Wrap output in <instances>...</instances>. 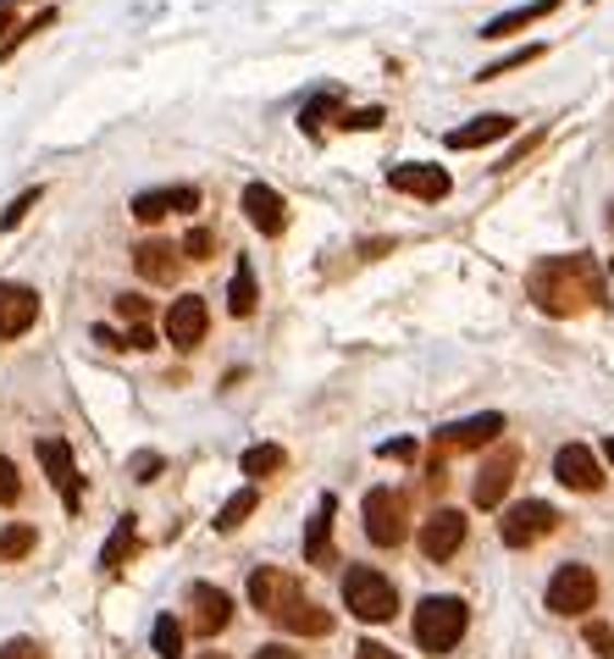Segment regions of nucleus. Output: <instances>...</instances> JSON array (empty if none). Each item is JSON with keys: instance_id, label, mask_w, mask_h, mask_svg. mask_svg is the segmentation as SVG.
<instances>
[{"instance_id": "1", "label": "nucleus", "mask_w": 614, "mask_h": 659, "mask_svg": "<svg viewBox=\"0 0 614 659\" xmlns=\"http://www.w3.org/2000/svg\"><path fill=\"white\" fill-rule=\"evenodd\" d=\"M526 294L543 316H581L592 305H603V278L587 256H548L526 278Z\"/></svg>"}, {"instance_id": "2", "label": "nucleus", "mask_w": 614, "mask_h": 659, "mask_svg": "<svg viewBox=\"0 0 614 659\" xmlns=\"http://www.w3.org/2000/svg\"><path fill=\"white\" fill-rule=\"evenodd\" d=\"M465 626H471L465 599L432 593V599H421V610H415V648H421V654H454V648L465 643Z\"/></svg>"}, {"instance_id": "3", "label": "nucleus", "mask_w": 614, "mask_h": 659, "mask_svg": "<svg viewBox=\"0 0 614 659\" xmlns=\"http://www.w3.org/2000/svg\"><path fill=\"white\" fill-rule=\"evenodd\" d=\"M343 604H349V615L355 621H393V610H399V588L388 582V576L377 570V565H349V576H343Z\"/></svg>"}, {"instance_id": "4", "label": "nucleus", "mask_w": 614, "mask_h": 659, "mask_svg": "<svg viewBox=\"0 0 614 659\" xmlns=\"http://www.w3.org/2000/svg\"><path fill=\"white\" fill-rule=\"evenodd\" d=\"M361 521H366V538L377 549H399L410 538V505H404V493L393 487H371L366 499H361Z\"/></svg>"}, {"instance_id": "5", "label": "nucleus", "mask_w": 614, "mask_h": 659, "mask_svg": "<svg viewBox=\"0 0 614 659\" xmlns=\"http://www.w3.org/2000/svg\"><path fill=\"white\" fill-rule=\"evenodd\" d=\"M548 610L554 615H587V610H598V570L592 565H581V560H565L554 576H548Z\"/></svg>"}, {"instance_id": "6", "label": "nucleus", "mask_w": 614, "mask_h": 659, "mask_svg": "<svg viewBox=\"0 0 614 659\" xmlns=\"http://www.w3.org/2000/svg\"><path fill=\"white\" fill-rule=\"evenodd\" d=\"M554 527H559V510H554L548 499H520V505L504 510L498 538H504V549H538Z\"/></svg>"}, {"instance_id": "7", "label": "nucleus", "mask_w": 614, "mask_h": 659, "mask_svg": "<svg viewBox=\"0 0 614 659\" xmlns=\"http://www.w3.org/2000/svg\"><path fill=\"white\" fill-rule=\"evenodd\" d=\"M504 438V416L487 410V416H465V422H449L432 433V460L444 455H460V449H482V444H498Z\"/></svg>"}, {"instance_id": "8", "label": "nucleus", "mask_w": 614, "mask_h": 659, "mask_svg": "<svg viewBox=\"0 0 614 659\" xmlns=\"http://www.w3.org/2000/svg\"><path fill=\"white\" fill-rule=\"evenodd\" d=\"M465 532H471V521L444 505V510H432V516L421 521V538H415V543H421V554H426L432 565H444V560H454V554L465 549Z\"/></svg>"}, {"instance_id": "9", "label": "nucleus", "mask_w": 614, "mask_h": 659, "mask_svg": "<svg viewBox=\"0 0 614 659\" xmlns=\"http://www.w3.org/2000/svg\"><path fill=\"white\" fill-rule=\"evenodd\" d=\"M515 471H520V449H515V444H504V449H493V460H482V471H476V482H471L476 510H498V505H504Z\"/></svg>"}, {"instance_id": "10", "label": "nucleus", "mask_w": 614, "mask_h": 659, "mask_svg": "<svg viewBox=\"0 0 614 659\" xmlns=\"http://www.w3.org/2000/svg\"><path fill=\"white\" fill-rule=\"evenodd\" d=\"M39 466H45L50 487L61 493V505H67V510H78V505H83V476H78L72 444H67V438H39Z\"/></svg>"}, {"instance_id": "11", "label": "nucleus", "mask_w": 614, "mask_h": 659, "mask_svg": "<svg viewBox=\"0 0 614 659\" xmlns=\"http://www.w3.org/2000/svg\"><path fill=\"white\" fill-rule=\"evenodd\" d=\"M205 327H211V310H205V299L200 294H184V299H172V310H166V344L172 350H200L205 344Z\"/></svg>"}, {"instance_id": "12", "label": "nucleus", "mask_w": 614, "mask_h": 659, "mask_svg": "<svg viewBox=\"0 0 614 659\" xmlns=\"http://www.w3.org/2000/svg\"><path fill=\"white\" fill-rule=\"evenodd\" d=\"M294 599H299V582H294L288 570H278V565H255V570H249V604H255L260 615L278 621Z\"/></svg>"}, {"instance_id": "13", "label": "nucleus", "mask_w": 614, "mask_h": 659, "mask_svg": "<svg viewBox=\"0 0 614 659\" xmlns=\"http://www.w3.org/2000/svg\"><path fill=\"white\" fill-rule=\"evenodd\" d=\"M554 482L570 487V493H598V487H603V466H598V455H592L587 444H559V455H554Z\"/></svg>"}, {"instance_id": "14", "label": "nucleus", "mask_w": 614, "mask_h": 659, "mask_svg": "<svg viewBox=\"0 0 614 659\" xmlns=\"http://www.w3.org/2000/svg\"><path fill=\"white\" fill-rule=\"evenodd\" d=\"M34 321H39V294L28 283H0V344L23 339Z\"/></svg>"}, {"instance_id": "15", "label": "nucleus", "mask_w": 614, "mask_h": 659, "mask_svg": "<svg viewBox=\"0 0 614 659\" xmlns=\"http://www.w3.org/2000/svg\"><path fill=\"white\" fill-rule=\"evenodd\" d=\"M184 211H200V189H189V184L133 195V216L139 222H166V216H184Z\"/></svg>"}, {"instance_id": "16", "label": "nucleus", "mask_w": 614, "mask_h": 659, "mask_svg": "<svg viewBox=\"0 0 614 659\" xmlns=\"http://www.w3.org/2000/svg\"><path fill=\"white\" fill-rule=\"evenodd\" d=\"M388 189H393V195H415V200H444L454 184H449L444 167H426V161H404V167L388 173Z\"/></svg>"}, {"instance_id": "17", "label": "nucleus", "mask_w": 614, "mask_h": 659, "mask_svg": "<svg viewBox=\"0 0 614 659\" xmlns=\"http://www.w3.org/2000/svg\"><path fill=\"white\" fill-rule=\"evenodd\" d=\"M244 216H249V227H260L267 238H278V233L288 227V200H283L272 184H249V189H244Z\"/></svg>"}, {"instance_id": "18", "label": "nucleus", "mask_w": 614, "mask_h": 659, "mask_svg": "<svg viewBox=\"0 0 614 659\" xmlns=\"http://www.w3.org/2000/svg\"><path fill=\"white\" fill-rule=\"evenodd\" d=\"M189 610H194V632H200V637H216V632L233 626V599H227L222 588H211V582H194V588H189Z\"/></svg>"}, {"instance_id": "19", "label": "nucleus", "mask_w": 614, "mask_h": 659, "mask_svg": "<svg viewBox=\"0 0 614 659\" xmlns=\"http://www.w3.org/2000/svg\"><path fill=\"white\" fill-rule=\"evenodd\" d=\"M133 267H139L144 283H178V272H184V250H172L166 238H144L139 250H133Z\"/></svg>"}, {"instance_id": "20", "label": "nucleus", "mask_w": 614, "mask_h": 659, "mask_svg": "<svg viewBox=\"0 0 614 659\" xmlns=\"http://www.w3.org/2000/svg\"><path fill=\"white\" fill-rule=\"evenodd\" d=\"M559 7H565V0H526V7H509V12H498V17L482 23V39H509V34H520V28L543 23V17L559 12Z\"/></svg>"}, {"instance_id": "21", "label": "nucleus", "mask_w": 614, "mask_h": 659, "mask_svg": "<svg viewBox=\"0 0 614 659\" xmlns=\"http://www.w3.org/2000/svg\"><path fill=\"white\" fill-rule=\"evenodd\" d=\"M515 133V117L504 111H487V117H471L465 128H449V150H482L493 139H509Z\"/></svg>"}, {"instance_id": "22", "label": "nucleus", "mask_w": 614, "mask_h": 659, "mask_svg": "<svg viewBox=\"0 0 614 659\" xmlns=\"http://www.w3.org/2000/svg\"><path fill=\"white\" fill-rule=\"evenodd\" d=\"M332 516H338V499L321 493V505H316V516L305 527V560L310 565H332Z\"/></svg>"}, {"instance_id": "23", "label": "nucleus", "mask_w": 614, "mask_h": 659, "mask_svg": "<svg viewBox=\"0 0 614 659\" xmlns=\"http://www.w3.org/2000/svg\"><path fill=\"white\" fill-rule=\"evenodd\" d=\"M278 626H283V632H294V637H327V632H332V610H321L316 599H305V593H299V599L278 615Z\"/></svg>"}, {"instance_id": "24", "label": "nucleus", "mask_w": 614, "mask_h": 659, "mask_svg": "<svg viewBox=\"0 0 614 659\" xmlns=\"http://www.w3.org/2000/svg\"><path fill=\"white\" fill-rule=\"evenodd\" d=\"M255 305H260V289H255V267L238 256V267H233V283H227V310L244 321V316H255Z\"/></svg>"}, {"instance_id": "25", "label": "nucleus", "mask_w": 614, "mask_h": 659, "mask_svg": "<svg viewBox=\"0 0 614 659\" xmlns=\"http://www.w3.org/2000/svg\"><path fill=\"white\" fill-rule=\"evenodd\" d=\"M283 466H288L283 444H249V449H244V460H238V471H244V476H255V482H260V476H278Z\"/></svg>"}, {"instance_id": "26", "label": "nucleus", "mask_w": 614, "mask_h": 659, "mask_svg": "<svg viewBox=\"0 0 614 659\" xmlns=\"http://www.w3.org/2000/svg\"><path fill=\"white\" fill-rule=\"evenodd\" d=\"M255 505H260V493H255V487H238L233 499L216 510V532H238V527L255 516Z\"/></svg>"}, {"instance_id": "27", "label": "nucleus", "mask_w": 614, "mask_h": 659, "mask_svg": "<svg viewBox=\"0 0 614 659\" xmlns=\"http://www.w3.org/2000/svg\"><path fill=\"white\" fill-rule=\"evenodd\" d=\"M133 549H139V527H133V516H122V521H117V532H111V538H106V549H101V565H106V570H117Z\"/></svg>"}, {"instance_id": "28", "label": "nucleus", "mask_w": 614, "mask_h": 659, "mask_svg": "<svg viewBox=\"0 0 614 659\" xmlns=\"http://www.w3.org/2000/svg\"><path fill=\"white\" fill-rule=\"evenodd\" d=\"M34 543H39V532H34L28 521H17V527H7V532H0V565H12V560H23V554H34Z\"/></svg>"}, {"instance_id": "29", "label": "nucleus", "mask_w": 614, "mask_h": 659, "mask_svg": "<svg viewBox=\"0 0 614 659\" xmlns=\"http://www.w3.org/2000/svg\"><path fill=\"white\" fill-rule=\"evenodd\" d=\"M150 637H155V654H161V659H178V654H184V626H178V615H161Z\"/></svg>"}, {"instance_id": "30", "label": "nucleus", "mask_w": 614, "mask_h": 659, "mask_svg": "<svg viewBox=\"0 0 614 659\" xmlns=\"http://www.w3.org/2000/svg\"><path fill=\"white\" fill-rule=\"evenodd\" d=\"M17 499H23V476H17L12 455H0V510H12Z\"/></svg>"}, {"instance_id": "31", "label": "nucleus", "mask_w": 614, "mask_h": 659, "mask_svg": "<svg viewBox=\"0 0 614 659\" xmlns=\"http://www.w3.org/2000/svg\"><path fill=\"white\" fill-rule=\"evenodd\" d=\"M543 56V45H526V50H515V56H504V61H493V67H482L476 78L487 84V78H504V72H515V67H526V61H538Z\"/></svg>"}, {"instance_id": "32", "label": "nucleus", "mask_w": 614, "mask_h": 659, "mask_svg": "<svg viewBox=\"0 0 614 659\" xmlns=\"http://www.w3.org/2000/svg\"><path fill=\"white\" fill-rule=\"evenodd\" d=\"M39 200H45V189H23V195H17V200L7 205V216H0V227L12 233V227H17V222H23V216H28L34 205H39Z\"/></svg>"}, {"instance_id": "33", "label": "nucleus", "mask_w": 614, "mask_h": 659, "mask_svg": "<svg viewBox=\"0 0 614 659\" xmlns=\"http://www.w3.org/2000/svg\"><path fill=\"white\" fill-rule=\"evenodd\" d=\"M211 250H216V233H211V227H189L184 256H189V261H211Z\"/></svg>"}, {"instance_id": "34", "label": "nucleus", "mask_w": 614, "mask_h": 659, "mask_svg": "<svg viewBox=\"0 0 614 659\" xmlns=\"http://www.w3.org/2000/svg\"><path fill=\"white\" fill-rule=\"evenodd\" d=\"M587 648L598 659H614V626L609 621H587Z\"/></svg>"}, {"instance_id": "35", "label": "nucleus", "mask_w": 614, "mask_h": 659, "mask_svg": "<svg viewBox=\"0 0 614 659\" xmlns=\"http://www.w3.org/2000/svg\"><path fill=\"white\" fill-rule=\"evenodd\" d=\"M332 106H338V95H316V101L299 111V128H310V133H316V128H321V117H327Z\"/></svg>"}, {"instance_id": "36", "label": "nucleus", "mask_w": 614, "mask_h": 659, "mask_svg": "<svg viewBox=\"0 0 614 659\" xmlns=\"http://www.w3.org/2000/svg\"><path fill=\"white\" fill-rule=\"evenodd\" d=\"M117 316H122V321H144V316H150V299H144V294H117Z\"/></svg>"}, {"instance_id": "37", "label": "nucleus", "mask_w": 614, "mask_h": 659, "mask_svg": "<svg viewBox=\"0 0 614 659\" xmlns=\"http://www.w3.org/2000/svg\"><path fill=\"white\" fill-rule=\"evenodd\" d=\"M343 128L371 133V128H382V111H377V106H366V111H343Z\"/></svg>"}, {"instance_id": "38", "label": "nucleus", "mask_w": 614, "mask_h": 659, "mask_svg": "<svg viewBox=\"0 0 614 659\" xmlns=\"http://www.w3.org/2000/svg\"><path fill=\"white\" fill-rule=\"evenodd\" d=\"M122 350H155L150 321H133V327H128V333H122Z\"/></svg>"}, {"instance_id": "39", "label": "nucleus", "mask_w": 614, "mask_h": 659, "mask_svg": "<svg viewBox=\"0 0 614 659\" xmlns=\"http://www.w3.org/2000/svg\"><path fill=\"white\" fill-rule=\"evenodd\" d=\"M0 659H45V648H39V643H28V637H12L7 648H0Z\"/></svg>"}, {"instance_id": "40", "label": "nucleus", "mask_w": 614, "mask_h": 659, "mask_svg": "<svg viewBox=\"0 0 614 659\" xmlns=\"http://www.w3.org/2000/svg\"><path fill=\"white\" fill-rule=\"evenodd\" d=\"M355 659H404V654H393L388 643H377V637H366V643L355 648Z\"/></svg>"}, {"instance_id": "41", "label": "nucleus", "mask_w": 614, "mask_h": 659, "mask_svg": "<svg viewBox=\"0 0 614 659\" xmlns=\"http://www.w3.org/2000/svg\"><path fill=\"white\" fill-rule=\"evenodd\" d=\"M377 455H382V460H415V444H410V438H393V444H382Z\"/></svg>"}, {"instance_id": "42", "label": "nucleus", "mask_w": 614, "mask_h": 659, "mask_svg": "<svg viewBox=\"0 0 614 659\" xmlns=\"http://www.w3.org/2000/svg\"><path fill=\"white\" fill-rule=\"evenodd\" d=\"M155 471H161V455H139L133 460V482H155Z\"/></svg>"}, {"instance_id": "43", "label": "nucleus", "mask_w": 614, "mask_h": 659, "mask_svg": "<svg viewBox=\"0 0 614 659\" xmlns=\"http://www.w3.org/2000/svg\"><path fill=\"white\" fill-rule=\"evenodd\" d=\"M249 659H299V654H294L288 643H267V648H255Z\"/></svg>"}, {"instance_id": "44", "label": "nucleus", "mask_w": 614, "mask_h": 659, "mask_svg": "<svg viewBox=\"0 0 614 659\" xmlns=\"http://www.w3.org/2000/svg\"><path fill=\"white\" fill-rule=\"evenodd\" d=\"M0 34H12V0H0Z\"/></svg>"}, {"instance_id": "45", "label": "nucleus", "mask_w": 614, "mask_h": 659, "mask_svg": "<svg viewBox=\"0 0 614 659\" xmlns=\"http://www.w3.org/2000/svg\"><path fill=\"white\" fill-rule=\"evenodd\" d=\"M603 455H609V466H614V438H609V444H603Z\"/></svg>"}, {"instance_id": "46", "label": "nucleus", "mask_w": 614, "mask_h": 659, "mask_svg": "<svg viewBox=\"0 0 614 659\" xmlns=\"http://www.w3.org/2000/svg\"><path fill=\"white\" fill-rule=\"evenodd\" d=\"M194 659H227V654H216V648H211V654H194Z\"/></svg>"}, {"instance_id": "47", "label": "nucleus", "mask_w": 614, "mask_h": 659, "mask_svg": "<svg viewBox=\"0 0 614 659\" xmlns=\"http://www.w3.org/2000/svg\"><path fill=\"white\" fill-rule=\"evenodd\" d=\"M609 227H614V205H609Z\"/></svg>"}]
</instances>
